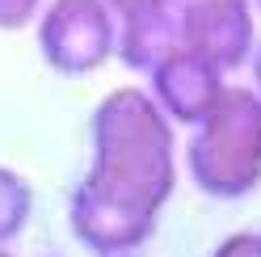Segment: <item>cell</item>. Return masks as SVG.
Returning a JSON list of instances; mask_svg holds the SVG:
<instances>
[{"label": "cell", "mask_w": 261, "mask_h": 257, "mask_svg": "<svg viewBox=\"0 0 261 257\" xmlns=\"http://www.w3.org/2000/svg\"><path fill=\"white\" fill-rule=\"evenodd\" d=\"M177 122L156 106L148 85H118L93 106L85 186L122 207L160 215L177 194Z\"/></svg>", "instance_id": "1"}, {"label": "cell", "mask_w": 261, "mask_h": 257, "mask_svg": "<svg viewBox=\"0 0 261 257\" xmlns=\"http://www.w3.org/2000/svg\"><path fill=\"white\" fill-rule=\"evenodd\" d=\"M181 169L215 202H240L261 190V93L227 80L223 97L186 126Z\"/></svg>", "instance_id": "2"}, {"label": "cell", "mask_w": 261, "mask_h": 257, "mask_svg": "<svg viewBox=\"0 0 261 257\" xmlns=\"http://www.w3.org/2000/svg\"><path fill=\"white\" fill-rule=\"evenodd\" d=\"M30 30H34L42 63L55 76L80 80L114 63L118 13L106 0H46Z\"/></svg>", "instance_id": "3"}, {"label": "cell", "mask_w": 261, "mask_h": 257, "mask_svg": "<svg viewBox=\"0 0 261 257\" xmlns=\"http://www.w3.org/2000/svg\"><path fill=\"white\" fill-rule=\"evenodd\" d=\"M173 9H177L181 46H190L194 55H202L227 76L244 72L257 46L253 0H194V5H173Z\"/></svg>", "instance_id": "4"}, {"label": "cell", "mask_w": 261, "mask_h": 257, "mask_svg": "<svg viewBox=\"0 0 261 257\" xmlns=\"http://www.w3.org/2000/svg\"><path fill=\"white\" fill-rule=\"evenodd\" d=\"M160 215L122 207L106 194H97L93 186L76 182L72 198H68V232L80 249H89L93 257L101 253H126V249H143L156 236Z\"/></svg>", "instance_id": "5"}, {"label": "cell", "mask_w": 261, "mask_h": 257, "mask_svg": "<svg viewBox=\"0 0 261 257\" xmlns=\"http://www.w3.org/2000/svg\"><path fill=\"white\" fill-rule=\"evenodd\" d=\"M143 80H148V93L156 97V106L165 110L177 126H194L223 97V89H227L232 76L219 72L215 63H206L202 55H194L190 46H177V51H169Z\"/></svg>", "instance_id": "6"}, {"label": "cell", "mask_w": 261, "mask_h": 257, "mask_svg": "<svg viewBox=\"0 0 261 257\" xmlns=\"http://www.w3.org/2000/svg\"><path fill=\"white\" fill-rule=\"evenodd\" d=\"M181 46L177 34V9H143L118 17V42H114V63H122L130 76H148L169 51Z\"/></svg>", "instance_id": "7"}, {"label": "cell", "mask_w": 261, "mask_h": 257, "mask_svg": "<svg viewBox=\"0 0 261 257\" xmlns=\"http://www.w3.org/2000/svg\"><path fill=\"white\" fill-rule=\"evenodd\" d=\"M34 207H38L34 182L21 169L0 165V245H17L25 236L30 219H34Z\"/></svg>", "instance_id": "8"}, {"label": "cell", "mask_w": 261, "mask_h": 257, "mask_svg": "<svg viewBox=\"0 0 261 257\" xmlns=\"http://www.w3.org/2000/svg\"><path fill=\"white\" fill-rule=\"evenodd\" d=\"M46 0H0V34H21L38 21Z\"/></svg>", "instance_id": "9"}, {"label": "cell", "mask_w": 261, "mask_h": 257, "mask_svg": "<svg viewBox=\"0 0 261 257\" xmlns=\"http://www.w3.org/2000/svg\"><path fill=\"white\" fill-rule=\"evenodd\" d=\"M211 257H261V232L257 228H240V232H227Z\"/></svg>", "instance_id": "10"}, {"label": "cell", "mask_w": 261, "mask_h": 257, "mask_svg": "<svg viewBox=\"0 0 261 257\" xmlns=\"http://www.w3.org/2000/svg\"><path fill=\"white\" fill-rule=\"evenodd\" d=\"M106 5L118 13V17H130V13H143V9H165L173 0H106Z\"/></svg>", "instance_id": "11"}, {"label": "cell", "mask_w": 261, "mask_h": 257, "mask_svg": "<svg viewBox=\"0 0 261 257\" xmlns=\"http://www.w3.org/2000/svg\"><path fill=\"white\" fill-rule=\"evenodd\" d=\"M244 72H249V85L261 93V34H257V46H253V55H249V63H244Z\"/></svg>", "instance_id": "12"}, {"label": "cell", "mask_w": 261, "mask_h": 257, "mask_svg": "<svg viewBox=\"0 0 261 257\" xmlns=\"http://www.w3.org/2000/svg\"><path fill=\"white\" fill-rule=\"evenodd\" d=\"M101 257H152V253H143V249H126V253H101Z\"/></svg>", "instance_id": "13"}, {"label": "cell", "mask_w": 261, "mask_h": 257, "mask_svg": "<svg viewBox=\"0 0 261 257\" xmlns=\"http://www.w3.org/2000/svg\"><path fill=\"white\" fill-rule=\"evenodd\" d=\"M0 257H21V253H13V245H0Z\"/></svg>", "instance_id": "14"}, {"label": "cell", "mask_w": 261, "mask_h": 257, "mask_svg": "<svg viewBox=\"0 0 261 257\" xmlns=\"http://www.w3.org/2000/svg\"><path fill=\"white\" fill-rule=\"evenodd\" d=\"M253 9H257V17H261V0H253Z\"/></svg>", "instance_id": "15"}, {"label": "cell", "mask_w": 261, "mask_h": 257, "mask_svg": "<svg viewBox=\"0 0 261 257\" xmlns=\"http://www.w3.org/2000/svg\"><path fill=\"white\" fill-rule=\"evenodd\" d=\"M173 5H194V0H173Z\"/></svg>", "instance_id": "16"}, {"label": "cell", "mask_w": 261, "mask_h": 257, "mask_svg": "<svg viewBox=\"0 0 261 257\" xmlns=\"http://www.w3.org/2000/svg\"><path fill=\"white\" fill-rule=\"evenodd\" d=\"M42 257H55V253H42Z\"/></svg>", "instance_id": "17"}]
</instances>
